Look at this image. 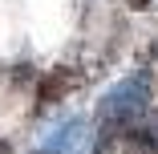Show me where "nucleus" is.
<instances>
[{"label":"nucleus","mask_w":158,"mask_h":154,"mask_svg":"<svg viewBox=\"0 0 158 154\" xmlns=\"http://www.w3.org/2000/svg\"><path fill=\"white\" fill-rule=\"evenodd\" d=\"M126 138H130V146L142 150V154H158V114L146 110L138 122H130V126H126Z\"/></svg>","instance_id":"7ed1b4c3"},{"label":"nucleus","mask_w":158,"mask_h":154,"mask_svg":"<svg viewBox=\"0 0 158 154\" xmlns=\"http://www.w3.org/2000/svg\"><path fill=\"white\" fill-rule=\"evenodd\" d=\"M33 154H93V126H89V118L73 114L69 122H61Z\"/></svg>","instance_id":"f03ea898"},{"label":"nucleus","mask_w":158,"mask_h":154,"mask_svg":"<svg viewBox=\"0 0 158 154\" xmlns=\"http://www.w3.org/2000/svg\"><path fill=\"white\" fill-rule=\"evenodd\" d=\"M158 0H130V8H138V12H146V8H154Z\"/></svg>","instance_id":"39448f33"},{"label":"nucleus","mask_w":158,"mask_h":154,"mask_svg":"<svg viewBox=\"0 0 158 154\" xmlns=\"http://www.w3.org/2000/svg\"><path fill=\"white\" fill-rule=\"evenodd\" d=\"M69 85H73V77H69L65 69H61V73H53V77H49V81H45V85L37 89V98H41V106H53V102H57L61 94H65Z\"/></svg>","instance_id":"20e7f679"},{"label":"nucleus","mask_w":158,"mask_h":154,"mask_svg":"<svg viewBox=\"0 0 158 154\" xmlns=\"http://www.w3.org/2000/svg\"><path fill=\"white\" fill-rule=\"evenodd\" d=\"M0 154H8V150H4V146H0Z\"/></svg>","instance_id":"423d86ee"},{"label":"nucleus","mask_w":158,"mask_h":154,"mask_svg":"<svg viewBox=\"0 0 158 154\" xmlns=\"http://www.w3.org/2000/svg\"><path fill=\"white\" fill-rule=\"evenodd\" d=\"M146 110H150V73L138 69V73H130V77H122L110 94L102 98V106H98V134H93V150H98L102 142H110V138H118V134H126V126L138 122Z\"/></svg>","instance_id":"f257e3e1"}]
</instances>
